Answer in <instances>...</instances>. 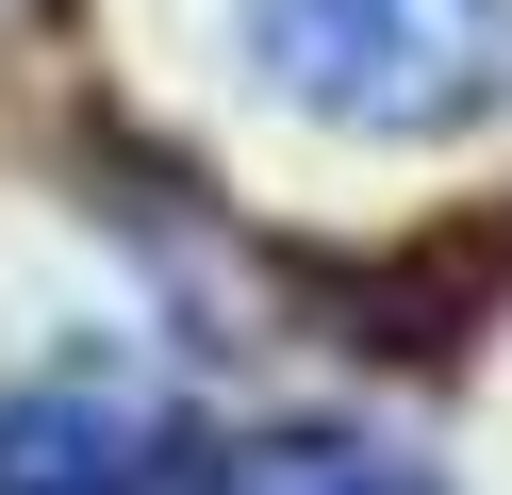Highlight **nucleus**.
Instances as JSON below:
<instances>
[{
  "instance_id": "obj_1",
  "label": "nucleus",
  "mask_w": 512,
  "mask_h": 495,
  "mask_svg": "<svg viewBox=\"0 0 512 495\" xmlns=\"http://www.w3.org/2000/svg\"><path fill=\"white\" fill-rule=\"evenodd\" d=\"M512 0H248V66L331 132H463Z\"/></svg>"
},
{
  "instance_id": "obj_2",
  "label": "nucleus",
  "mask_w": 512,
  "mask_h": 495,
  "mask_svg": "<svg viewBox=\"0 0 512 495\" xmlns=\"http://www.w3.org/2000/svg\"><path fill=\"white\" fill-rule=\"evenodd\" d=\"M199 429L166 413L116 363H50V380H0V495H166Z\"/></svg>"
},
{
  "instance_id": "obj_3",
  "label": "nucleus",
  "mask_w": 512,
  "mask_h": 495,
  "mask_svg": "<svg viewBox=\"0 0 512 495\" xmlns=\"http://www.w3.org/2000/svg\"><path fill=\"white\" fill-rule=\"evenodd\" d=\"M166 495H446L397 429H232V446H182Z\"/></svg>"
}]
</instances>
